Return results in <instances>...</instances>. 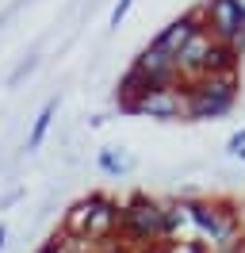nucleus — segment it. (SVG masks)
Returning a JSON list of instances; mask_svg holds the SVG:
<instances>
[{
    "label": "nucleus",
    "instance_id": "obj_1",
    "mask_svg": "<svg viewBox=\"0 0 245 253\" xmlns=\"http://www.w3.org/2000/svg\"><path fill=\"white\" fill-rule=\"evenodd\" d=\"M115 230H119V200L107 192H88L84 200L69 207L61 222V234L81 238V242H111Z\"/></svg>",
    "mask_w": 245,
    "mask_h": 253
},
{
    "label": "nucleus",
    "instance_id": "obj_2",
    "mask_svg": "<svg viewBox=\"0 0 245 253\" xmlns=\"http://www.w3.org/2000/svg\"><path fill=\"white\" fill-rule=\"evenodd\" d=\"M184 119L203 123V119H222L234 100H238V73H211V77L184 81Z\"/></svg>",
    "mask_w": 245,
    "mask_h": 253
},
{
    "label": "nucleus",
    "instance_id": "obj_3",
    "mask_svg": "<svg viewBox=\"0 0 245 253\" xmlns=\"http://www.w3.org/2000/svg\"><path fill=\"white\" fill-rule=\"evenodd\" d=\"M119 238L134 246H150V242H165V207L146 192H134L119 204Z\"/></svg>",
    "mask_w": 245,
    "mask_h": 253
},
{
    "label": "nucleus",
    "instance_id": "obj_4",
    "mask_svg": "<svg viewBox=\"0 0 245 253\" xmlns=\"http://www.w3.org/2000/svg\"><path fill=\"white\" fill-rule=\"evenodd\" d=\"M203 31L214 42L245 50V0H203Z\"/></svg>",
    "mask_w": 245,
    "mask_h": 253
},
{
    "label": "nucleus",
    "instance_id": "obj_5",
    "mask_svg": "<svg viewBox=\"0 0 245 253\" xmlns=\"http://www.w3.org/2000/svg\"><path fill=\"white\" fill-rule=\"evenodd\" d=\"M196 35H203V4H196V8H188L184 16H176L168 27H161L157 31V39H153L150 46H157L161 54H168V58H176Z\"/></svg>",
    "mask_w": 245,
    "mask_h": 253
},
{
    "label": "nucleus",
    "instance_id": "obj_6",
    "mask_svg": "<svg viewBox=\"0 0 245 253\" xmlns=\"http://www.w3.org/2000/svg\"><path fill=\"white\" fill-rule=\"evenodd\" d=\"M134 115H150L157 123H176V119H184V88L180 84L153 88V92L134 108Z\"/></svg>",
    "mask_w": 245,
    "mask_h": 253
},
{
    "label": "nucleus",
    "instance_id": "obj_7",
    "mask_svg": "<svg viewBox=\"0 0 245 253\" xmlns=\"http://www.w3.org/2000/svg\"><path fill=\"white\" fill-rule=\"evenodd\" d=\"M130 69H138L146 81H153L157 88H165V84H180V73H176V58H168V54H161L157 46H146L142 54H138L134 62H130Z\"/></svg>",
    "mask_w": 245,
    "mask_h": 253
},
{
    "label": "nucleus",
    "instance_id": "obj_8",
    "mask_svg": "<svg viewBox=\"0 0 245 253\" xmlns=\"http://www.w3.org/2000/svg\"><path fill=\"white\" fill-rule=\"evenodd\" d=\"M153 88H157V84H153V81H146L142 73H138V69H126V73L119 77V88H115L119 111L134 115V108H138V104H142V100H146V96L153 92Z\"/></svg>",
    "mask_w": 245,
    "mask_h": 253
},
{
    "label": "nucleus",
    "instance_id": "obj_9",
    "mask_svg": "<svg viewBox=\"0 0 245 253\" xmlns=\"http://www.w3.org/2000/svg\"><path fill=\"white\" fill-rule=\"evenodd\" d=\"M54 115H58V96H50L42 104V111L35 115V123H31V134H27V150H39L46 138V130H50V123H54Z\"/></svg>",
    "mask_w": 245,
    "mask_h": 253
},
{
    "label": "nucleus",
    "instance_id": "obj_10",
    "mask_svg": "<svg viewBox=\"0 0 245 253\" xmlns=\"http://www.w3.org/2000/svg\"><path fill=\"white\" fill-rule=\"evenodd\" d=\"M100 169H104L107 176H122L130 169V158L122 154L119 146H107V150H100Z\"/></svg>",
    "mask_w": 245,
    "mask_h": 253
},
{
    "label": "nucleus",
    "instance_id": "obj_11",
    "mask_svg": "<svg viewBox=\"0 0 245 253\" xmlns=\"http://www.w3.org/2000/svg\"><path fill=\"white\" fill-rule=\"evenodd\" d=\"M130 8H134V0H115V8H111V27H119Z\"/></svg>",
    "mask_w": 245,
    "mask_h": 253
},
{
    "label": "nucleus",
    "instance_id": "obj_12",
    "mask_svg": "<svg viewBox=\"0 0 245 253\" xmlns=\"http://www.w3.org/2000/svg\"><path fill=\"white\" fill-rule=\"evenodd\" d=\"M238 150H245V126H242V130H234V134L226 138V154L238 158Z\"/></svg>",
    "mask_w": 245,
    "mask_h": 253
},
{
    "label": "nucleus",
    "instance_id": "obj_13",
    "mask_svg": "<svg viewBox=\"0 0 245 253\" xmlns=\"http://www.w3.org/2000/svg\"><path fill=\"white\" fill-rule=\"evenodd\" d=\"M130 253H172V242H150V246H134Z\"/></svg>",
    "mask_w": 245,
    "mask_h": 253
},
{
    "label": "nucleus",
    "instance_id": "obj_14",
    "mask_svg": "<svg viewBox=\"0 0 245 253\" xmlns=\"http://www.w3.org/2000/svg\"><path fill=\"white\" fill-rule=\"evenodd\" d=\"M35 65H39V58H27V62L19 65V69H15V73H12V77H8V81H12V84H19V81L27 77V73H35Z\"/></svg>",
    "mask_w": 245,
    "mask_h": 253
},
{
    "label": "nucleus",
    "instance_id": "obj_15",
    "mask_svg": "<svg viewBox=\"0 0 245 253\" xmlns=\"http://www.w3.org/2000/svg\"><path fill=\"white\" fill-rule=\"evenodd\" d=\"M4 242H8V226L0 222V250H4Z\"/></svg>",
    "mask_w": 245,
    "mask_h": 253
},
{
    "label": "nucleus",
    "instance_id": "obj_16",
    "mask_svg": "<svg viewBox=\"0 0 245 253\" xmlns=\"http://www.w3.org/2000/svg\"><path fill=\"white\" fill-rule=\"evenodd\" d=\"M238 158H242V161H245V150H238Z\"/></svg>",
    "mask_w": 245,
    "mask_h": 253
}]
</instances>
